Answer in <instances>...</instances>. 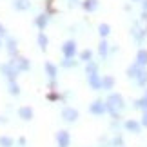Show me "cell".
I'll return each mask as SVG.
<instances>
[{
  "instance_id": "cell-20",
  "label": "cell",
  "mask_w": 147,
  "mask_h": 147,
  "mask_svg": "<svg viewBox=\"0 0 147 147\" xmlns=\"http://www.w3.org/2000/svg\"><path fill=\"white\" fill-rule=\"evenodd\" d=\"M0 144H2L4 147H9V145H11V144H13V142H11V140H9V138H2V140H0Z\"/></svg>"
},
{
  "instance_id": "cell-23",
  "label": "cell",
  "mask_w": 147,
  "mask_h": 147,
  "mask_svg": "<svg viewBox=\"0 0 147 147\" xmlns=\"http://www.w3.org/2000/svg\"><path fill=\"white\" fill-rule=\"evenodd\" d=\"M134 2H140V0H134Z\"/></svg>"
},
{
  "instance_id": "cell-21",
  "label": "cell",
  "mask_w": 147,
  "mask_h": 147,
  "mask_svg": "<svg viewBox=\"0 0 147 147\" xmlns=\"http://www.w3.org/2000/svg\"><path fill=\"white\" fill-rule=\"evenodd\" d=\"M47 71H49V75H51V76H55V67L51 65V64H47Z\"/></svg>"
},
{
  "instance_id": "cell-19",
  "label": "cell",
  "mask_w": 147,
  "mask_h": 147,
  "mask_svg": "<svg viewBox=\"0 0 147 147\" xmlns=\"http://www.w3.org/2000/svg\"><path fill=\"white\" fill-rule=\"evenodd\" d=\"M140 123H142V127H147V111L142 113V118H140Z\"/></svg>"
},
{
  "instance_id": "cell-5",
  "label": "cell",
  "mask_w": 147,
  "mask_h": 147,
  "mask_svg": "<svg viewBox=\"0 0 147 147\" xmlns=\"http://www.w3.org/2000/svg\"><path fill=\"white\" fill-rule=\"evenodd\" d=\"M142 71H144V67H142V65H138L136 62H134V64H133V65L127 69V76H129V78H134V80H136L138 75H140Z\"/></svg>"
},
{
  "instance_id": "cell-2",
  "label": "cell",
  "mask_w": 147,
  "mask_h": 147,
  "mask_svg": "<svg viewBox=\"0 0 147 147\" xmlns=\"http://www.w3.org/2000/svg\"><path fill=\"white\" fill-rule=\"evenodd\" d=\"M122 127L125 129L127 133H133V134H138L140 131H142V123H140V120H134V118L125 120V122L122 123Z\"/></svg>"
},
{
  "instance_id": "cell-11",
  "label": "cell",
  "mask_w": 147,
  "mask_h": 147,
  "mask_svg": "<svg viewBox=\"0 0 147 147\" xmlns=\"http://www.w3.org/2000/svg\"><path fill=\"white\" fill-rule=\"evenodd\" d=\"M115 87V78L113 76H105L102 80V89H113Z\"/></svg>"
},
{
  "instance_id": "cell-22",
  "label": "cell",
  "mask_w": 147,
  "mask_h": 147,
  "mask_svg": "<svg viewBox=\"0 0 147 147\" xmlns=\"http://www.w3.org/2000/svg\"><path fill=\"white\" fill-rule=\"evenodd\" d=\"M144 7H145V9H147V0H144Z\"/></svg>"
},
{
  "instance_id": "cell-9",
  "label": "cell",
  "mask_w": 147,
  "mask_h": 147,
  "mask_svg": "<svg viewBox=\"0 0 147 147\" xmlns=\"http://www.w3.org/2000/svg\"><path fill=\"white\" fill-rule=\"evenodd\" d=\"M134 107H136V109H142V111H147V91L142 98H138L134 102Z\"/></svg>"
},
{
  "instance_id": "cell-6",
  "label": "cell",
  "mask_w": 147,
  "mask_h": 147,
  "mask_svg": "<svg viewBox=\"0 0 147 147\" xmlns=\"http://www.w3.org/2000/svg\"><path fill=\"white\" fill-rule=\"evenodd\" d=\"M136 64L138 65H142V67H145L147 65V49H138V53H136Z\"/></svg>"
},
{
  "instance_id": "cell-13",
  "label": "cell",
  "mask_w": 147,
  "mask_h": 147,
  "mask_svg": "<svg viewBox=\"0 0 147 147\" xmlns=\"http://www.w3.org/2000/svg\"><path fill=\"white\" fill-rule=\"evenodd\" d=\"M75 51H76L75 42H67L65 46H64V53H65V56H73V55H75Z\"/></svg>"
},
{
  "instance_id": "cell-24",
  "label": "cell",
  "mask_w": 147,
  "mask_h": 147,
  "mask_svg": "<svg viewBox=\"0 0 147 147\" xmlns=\"http://www.w3.org/2000/svg\"><path fill=\"white\" fill-rule=\"evenodd\" d=\"M123 147H125V145H123Z\"/></svg>"
},
{
  "instance_id": "cell-17",
  "label": "cell",
  "mask_w": 147,
  "mask_h": 147,
  "mask_svg": "<svg viewBox=\"0 0 147 147\" xmlns=\"http://www.w3.org/2000/svg\"><path fill=\"white\" fill-rule=\"evenodd\" d=\"M91 56H93V53L87 49V51H84V53L80 55V58H82V60H86V62H91Z\"/></svg>"
},
{
  "instance_id": "cell-4",
  "label": "cell",
  "mask_w": 147,
  "mask_h": 147,
  "mask_svg": "<svg viewBox=\"0 0 147 147\" xmlns=\"http://www.w3.org/2000/svg\"><path fill=\"white\" fill-rule=\"evenodd\" d=\"M56 138H58V145H60V147H69L71 136H69V133H67V131H60Z\"/></svg>"
},
{
  "instance_id": "cell-12",
  "label": "cell",
  "mask_w": 147,
  "mask_h": 147,
  "mask_svg": "<svg viewBox=\"0 0 147 147\" xmlns=\"http://www.w3.org/2000/svg\"><path fill=\"white\" fill-rule=\"evenodd\" d=\"M82 5H84V9H86V11H94V9L98 7V0H86Z\"/></svg>"
},
{
  "instance_id": "cell-18",
  "label": "cell",
  "mask_w": 147,
  "mask_h": 147,
  "mask_svg": "<svg viewBox=\"0 0 147 147\" xmlns=\"http://www.w3.org/2000/svg\"><path fill=\"white\" fill-rule=\"evenodd\" d=\"M20 115H22V116H24V118H26V120H29V118H31V115H33V113H31V109H27V107H26V109H22V111H20Z\"/></svg>"
},
{
  "instance_id": "cell-3",
  "label": "cell",
  "mask_w": 147,
  "mask_h": 147,
  "mask_svg": "<svg viewBox=\"0 0 147 147\" xmlns=\"http://www.w3.org/2000/svg\"><path fill=\"white\" fill-rule=\"evenodd\" d=\"M89 111L93 113V115H104V113H107V109H105V104L102 100H94L93 104H91V107H89Z\"/></svg>"
},
{
  "instance_id": "cell-7",
  "label": "cell",
  "mask_w": 147,
  "mask_h": 147,
  "mask_svg": "<svg viewBox=\"0 0 147 147\" xmlns=\"http://www.w3.org/2000/svg\"><path fill=\"white\" fill-rule=\"evenodd\" d=\"M89 86L93 89H102V78L98 73H94V75H89Z\"/></svg>"
},
{
  "instance_id": "cell-14",
  "label": "cell",
  "mask_w": 147,
  "mask_h": 147,
  "mask_svg": "<svg viewBox=\"0 0 147 147\" xmlns=\"http://www.w3.org/2000/svg\"><path fill=\"white\" fill-rule=\"evenodd\" d=\"M136 82H138V86H142V87H145V86H147V71H145V69L138 75Z\"/></svg>"
},
{
  "instance_id": "cell-15",
  "label": "cell",
  "mask_w": 147,
  "mask_h": 147,
  "mask_svg": "<svg viewBox=\"0 0 147 147\" xmlns=\"http://www.w3.org/2000/svg\"><path fill=\"white\" fill-rule=\"evenodd\" d=\"M98 33H100V35L105 38V36H107V35L111 33V27L107 26V24H100V27H98Z\"/></svg>"
},
{
  "instance_id": "cell-16",
  "label": "cell",
  "mask_w": 147,
  "mask_h": 147,
  "mask_svg": "<svg viewBox=\"0 0 147 147\" xmlns=\"http://www.w3.org/2000/svg\"><path fill=\"white\" fill-rule=\"evenodd\" d=\"M87 73H89V75H94V73H98V65L94 64V62H89V65H87Z\"/></svg>"
},
{
  "instance_id": "cell-8",
  "label": "cell",
  "mask_w": 147,
  "mask_h": 147,
  "mask_svg": "<svg viewBox=\"0 0 147 147\" xmlns=\"http://www.w3.org/2000/svg\"><path fill=\"white\" fill-rule=\"evenodd\" d=\"M64 118L67 122H75L78 118V111L76 109H71V107H67V109H64Z\"/></svg>"
},
{
  "instance_id": "cell-10",
  "label": "cell",
  "mask_w": 147,
  "mask_h": 147,
  "mask_svg": "<svg viewBox=\"0 0 147 147\" xmlns=\"http://www.w3.org/2000/svg\"><path fill=\"white\" fill-rule=\"evenodd\" d=\"M98 53H100L102 58H105L107 53H109V44H107L105 40H102V42H100V46H98Z\"/></svg>"
},
{
  "instance_id": "cell-1",
  "label": "cell",
  "mask_w": 147,
  "mask_h": 147,
  "mask_svg": "<svg viewBox=\"0 0 147 147\" xmlns=\"http://www.w3.org/2000/svg\"><path fill=\"white\" fill-rule=\"evenodd\" d=\"M105 109L113 116V120H120V118H122V111L125 109L123 96L120 93H111L109 96H107V100H105Z\"/></svg>"
}]
</instances>
